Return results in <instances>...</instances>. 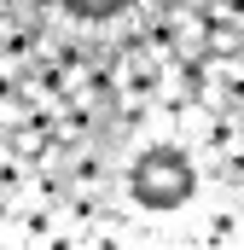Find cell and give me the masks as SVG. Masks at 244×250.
Returning a JSON list of instances; mask_svg holds the SVG:
<instances>
[{"label": "cell", "mask_w": 244, "mask_h": 250, "mask_svg": "<svg viewBox=\"0 0 244 250\" xmlns=\"http://www.w3.org/2000/svg\"><path fill=\"white\" fill-rule=\"evenodd\" d=\"M209 6H215V12H227L233 23H244V0H209Z\"/></svg>", "instance_id": "14"}, {"label": "cell", "mask_w": 244, "mask_h": 250, "mask_svg": "<svg viewBox=\"0 0 244 250\" xmlns=\"http://www.w3.org/2000/svg\"><path fill=\"white\" fill-rule=\"evenodd\" d=\"M192 245H244V204H215L198 221V239Z\"/></svg>", "instance_id": "11"}, {"label": "cell", "mask_w": 244, "mask_h": 250, "mask_svg": "<svg viewBox=\"0 0 244 250\" xmlns=\"http://www.w3.org/2000/svg\"><path fill=\"white\" fill-rule=\"evenodd\" d=\"M29 93H35V99H47V105H64V99H70V93H81V87H76V76H70L59 59H47V53H41V59L29 64Z\"/></svg>", "instance_id": "10"}, {"label": "cell", "mask_w": 244, "mask_h": 250, "mask_svg": "<svg viewBox=\"0 0 244 250\" xmlns=\"http://www.w3.org/2000/svg\"><path fill=\"white\" fill-rule=\"evenodd\" d=\"M59 169H64V187H87V192H111L122 181L117 157H111V140H76L59 151Z\"/></svg>", "instance_id": "3"}, {"label": "cell", "mask_w": 244, "mask_h": 250, "mask_svg": "<svg viewBox=\"0 0 244 250\" xmlns=\"http://www.w3.org/2000/svg\"><path fill=\"white\" fill-rule=\"evenodd\" d=\"M41 53H47V23L6 18V29H0V59H6V64H18V70H29Z\"/></svg>", "instance_id": "6"}, {"label": "cell", "mask_w": 244, "mask_h": 250, "mask_svg": "<svg viewBox=\"0 0 244 250\" xmlns=\"http://www.w3.org/2000/svg\"><path fill=\"white\" fill-rule=\"evenodd\" d=\"M192 134H198L203 157H221V151H233V146L244 140V117H239V111H227V105H209V111L192 117Z\"/></svg>", "instance_id": "4"}, {"label": "cell", "mask_w": 244, "mask_h": 250, "mask_svg": "<svg viewBox=\"0 0 244 250\" xmlns=\"http://www.w3.org/2000/svg\"><path fill=\"white\" fill-rule=\"evenodd\" d=\"M151 123H157V105L122 93L117 105L105 111V140H111V146H117V140H151Z\"/></svg>", "instance_id": "5"}, {"label": "cell", "mask_w": 244, "mask_h": 250, "mask_svg": "<svg viewBox=\"0 0 244 250\" xmlns=\"http://www.w3.org/2000/svg\"><path fill=\"white\" fill-rule=\"evenodd\" d=\"M23 192H29V163H23L18 151L0 146V198L12 204V198H23Z\"/></svg>", "instance_id": "12"}, {"label": "cell", "mask_w": 244, "mask_h": 250, "mask_svg": "<svg viewBox=\"0 0 244 250\" xmlns=\"http://www.w3.org/2000/svg\"><path fill=\"white\" fill-rule=\"evenodd\" d=\"M0 146H6V123H0Z\"/></svg>", "instance_id": "15"}, {"label": "cell", "mask_w": 244, "mask_h": 250, "mask_svg": "<svg viewBox=\"0 0 244 250\" xmlns=\"http://www.w3.org/2000/svg\"><path fill=\"white\" fill-rule=\"evenodd\" d=\"M122 192L140 215H181L198 198V157L186 151L181 134H151L122 163Z\"/></svg>", "instance_id": "1"}, {"label": "cell", "mask_w": 244, "mask_h": 250, "mask_svg": "<svg viewBox=\"0 0 244 250\" xmlns=\"http://www.w3.org/2000/svg\"><path fill=\"white\" fill-rule=\"evenodd\" d=\"M99 221H105V192H87V187L64 192V245H76V239L93 233Z\"/></svg>", "instance_id": "9"}, {"label": "cell", "mask_w": 244, "mask_h": 250, "mask_svg": "<svg viewBox=\"0 0 244 250\" xmlns=\"http://www.w3.org/2000/svg\"><path fill=\"white\" fill-rule=\"evenodd\" d=\"M23 93H29V70H18V64L0 59V123H6V111H12Z\"/></svg>", "instance_id": "13"}, {"label": "cell", "mask_w": 244, "mask_h": 250, "mask_svg": "<svg viewBox=\"0 0 244 250\" xmlns=\"http://www.w3.org/2000/svg\"><path fill=\"white\" fill-rule=\"evenodd\" d=\"M59 6V23L70 29H99V23H122L134 12V0H53Z\"/></svg>", "instance_id": "8"}, {"label": "cell", "mask_w": 244, "mask_h": 250, "mask_svg": "<svg viewBox=\"0 0 244 250\" xmlns=\"http://www.w3.org/2000/svg\"><path fill=\"white\" fill-rule=\"evenodd\" d=\"M0 245H12V239H0Z\"/></svg>", "instance_id": "16"}, {"label": "cell", "mask_w": 244, "mask_h": 250, "mask_svg": "<svg viewBox=\"0 0 244 250\" xmlns=\"http://www.w3.org/2000/svg\"><path fill=\"white\" fill-rule=\"evenodd\" d=\"M99 134H105V111H99L87 93H70L59 105V140L76 146V140H99Z\"/></svg>", "instance_id": "7"}, {"label": "cell", "mask_w": 244, "mask_h": 250, "mask_svg": "<svg viewBox=\"0 0 244 250\" xmlns=\"http://www.w3.org/2000/svg\"><path fill=\"white\" fill-rule=\"evenodd\" d=\"M6 233L18 245H64V198L23 192L6 204Z\"/></svg>", "instance_id": "2"}]
</instances>
